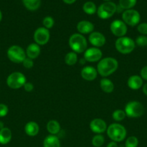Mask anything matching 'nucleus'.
<instances>
[{
	"instance_id": "f704fd0d",
	"label": "nucleus",
	"mask_w": 147,
	"mask_h": 147,
	"mask_svg": "<svg viewBox=\"0 0 147 147\" xmlns=\"http://www.w3.org/2000/svg\"><path fill=\"white\" fill-rule=\"evenodd\" d=\"M9 112L8 106L4 103H0V118L4 117Z\"/></svg>"
},
{
	"instance_id": "c9c22d12",
	"label": "nucleus",
	"mask_w": 147,
	"mask_h": 147,
	"mask_svg": "<svg viewBox=\"0 0 147 147\" xmlns=\"http://www.w3.org/2000/svg\"><path fill=\"white\" fill-rule=\"evenodd\" d=\"M23 88H24V90L26 92H31L34 89V85L32 83H30V82H26L25 84L23 86Z\"/></svg>"
},
{
	"instance_id": "6ab92c4d",
	"label": "nucleus",
	"mask_w": 147,
	"mask_h": 147,
	"mask_svg": "<svg viewBox=\"0 0 147 147\" xmlns=\"http://www.w3.org/2000/svg\"><path fill=\"white\" fill-rule=\"evenodd\" d=\"M40 127L39 125L35 121H29L24 126V132L29 136H35L38 134Z\"/></svg>"
},
{
	"instance_id": "e433bc0d",
	"label": "nucleus",
	"mask_w": 147,
	"mask_h": 147,
	"mask_svg": "<svg viewBox=\"0 0 147 147\" xmlns=\"http://www.w3.org/2000/svg\"><path fill=\"white\" fill-rule=\"evenodd\" d=\"M140 74H141L140 76H141L143 80H147V65L142 67L141 72H140Z\"/></svg>"
},
{
	"instance_id": "a878e982",
	"label": "nucleus",
	"mask_w": 147,
	"mask_h": 147,
	"mask_svg": "<svg viewBox=\"0 0 147 147\" xmlns=\"http://www.w3.org/2000/svg\"><path fill=\"white\" fill-rule=\"evenodd\" d=\"M65 63H66V65L69 66L74 65L78 61V56L77 54L74 52H69L65 56Z\"/></svg>"
},
{
	"instance_id": "aec40b11",
	"label": "nucleus",
	"mask_w": 147,
	"mask_h": 147,
	"mask_svg": "<svg viewBox=\"0 0 147 147\" xmlns=\"http://www.w3.org/2000/svg\"><path fill=\"white\" fill-rule=\"evenodd\" d=\"M43 147H61V142L56 135H48L43 140Z\"/></svg>"
},
{
	"instance_id": "2eb2a0df",
	"label": "nucleus",
	"mask_w": 147,
	"mask_h": 147,
	"mask_svg": "<svg viewBox=\"0 0 147 147\" xmlns=\"http://www.w3.org/2000/svg\"><path fill=\"white\" fill-rule=\"evenodd\" d=\"M97 70L92 66H85L81 70V76L86 81H93L97 77Z\"/></svg>"
},
{
	"instance_id": "412c9836",
	"label": "nucleus",
	"mask_w": 147,
	"mask_h": 147,
	"mask_svg": "<svg viewBox=\"0 0 147 147\" xmlns=\"http://www.w3.org/2000/svg\"><path fill=\"white\" fill-rule=\"evenodd\" d=\"M12 131L9 128L4 127L0 130V144L6 145L12 140Z\"/></svg>"
},
{
	"instance_id": "1a4fd4ad",
	"label": "nucleus",
	"mask_w": 147,
	"mask_h": 147,
	"mask_svg": "<svg viewBox=\"0 0 147 147\" xmlns=\"http://www.w3.org/2000/svg\"><path fill=\"white\" fill-rule=\"evenodd\" d=\"M122 20L126 25L135 27L139 24L141 15L137 10L131 9L125 10L122 13Z\"/></svg>"
},
{
	"instance_id": "58836bf2",
	"label": "nucleus",
	"mask_w": 147,
	"mask_h": 147,
	"mask_svg": "<svg viewBox=\"0 0 147 147\" xmlns=\"http://www.w3.org/2000/svg\"><path fill=\"white\" fill-rule=\"evenodd\" d=\"M76 0H63V2L66 4H72L76 1Z\"/></svg>"
},
{
	"instance_id": "a19ab883",
	"label": "nucleus",
	"mask_w": 147,
	"mask_h": 147,
	"mask_svg": "<svg viewBox=\"0 0 147 147\" xmlns=\"http://www.w3.org/2000/svg\"><path fill=\"white\" fill-rule=\"evenodd\" d=\"M3 128H4V123H3L2 121H0V130H1V129H2Z\"/></svg>"
},
{
	"instance_id": "bb28decb",
	"label": "nucleus",
	"mask_w": 147,
	"mask_h": 147,
	"mask_svg": "<svg viewBox=\"0 0 147 147\" xmlns=\"http://www.w3.org/2000/svg\"><path fill=\"white\" fill-rule=\"evenodd\" d=\"M137 0H119V5L125 10L131 9L135 7Z\"/></svg>"
},
{
	"instance_id": "5701e85b",
	"label": "nucleus",
	"mask_w": 147,
	"mask_h": 147,
	"mask_svg": "<svg viewBox=\"0 0 147 147\" xmlns=\"http://www.w3.org/2000/svg\"><path fill=\"white\" fill-rule=\"evenodd\" d=\"M46 128H47V131H48V133L51 135L58 134L61 131L60 123L56 120L49 121L48 122Z\"/></svg>"
},
{
	"instance_id": "4c0bfd02",
	"label": "nucleus",
	"mask_w": 147,
	"mask_h": 147,
	"mask_svg": "<svg viewBox=\"0 0 147 147\" xmlns=\"http://www.w3.org/2000/svg\"><path fill=\"white\" fill-rule=\"evenodd\" d=\"M107 147H118V145L117 144V142L112 141V142H110L107 145Z\"/></svg>"
},
{
	"instance_id": "6e6552de",
	"label": "nucleus",
	"mask_w": 147,
	"mask_h": 147,
	"mask_svg": "<svg viewBox=\"0 0 147 147\" xmlns=\"http://www.w3.org/2000/svg\"><path fill=\"white\" fill-rule=\"evenodd\" d=\"M26 77L20 72H13L7 78V84L12 89H19L23 87L25 83Z\"/></svg>"
},
{
	"instance_id": "f03ea898",
	"label": "nucleus",
	"mask_w": 147,
	"mask_h": 147,
	"mask_svg": "<svg viewBox=\"0 0 147 147\" xmlns=\"http://www.w3.org/2000/svg\"><path fill=\"white\" fill-rule=\"evenodd\" d=\"M106 131L108 137L117 143L125 140L127 135L126 129L122 125L118 123H111L108 127Z\"/></svg>"
},
{
	"instance_id": "a211bd4d",
	"label": "nucleus",
	"mask_w": 147,
	"mask_h": 147,
	"mask_svg": "<svg viewBox=\"0 0 147 147\" xmlns=\"http://www.w3.org/2000/svg\"><path fill=\"white\" fill-rule=\"evenodd\" d=\"M143 79L140 76L133 75L129 77L128 79L127 84L128 86L132 90H138L143 86Z\"/></svg>"
},
{
	"instance_id": "39448f33",
	"label": "nucleus",
	"mask_w": 147,
	"mask_h": 147,
	"mask_svg": "<svg viewBox=\"0 0 147 147\" xmlns=\"http://www.w3.org/2000/svg\"><path fill=\"white\" fill-rule=\"evenodd\" d=\"M117 4L112 1H105L99 6L97 10V14L99 18L108 20L112 17L116 13Z\"/></svg>"
},
{
	"instance_id": "7c9ffc66",
	"label": "nucleus",
	"mask_w": 147,
	"mask_h": 147,
	"mask_svg": "<svg viewBox=\"0 0 147 147\" xmlns=\"http://www.w3.org/2000/svg\"><path fill=\"white\" fill-rule=\"evenodd\" d=\"M43 24L45 28L48 29V30H50L54 25V20H53V18L52 17L47 16V17L43 18Z\"/></svg>"
},
{
	"instance_id": "4be33fe9",
	"label": "nucleus",
	"mask_w": 147,
	"mask_h": 147,
	"mask_svg": "<svg viewBox=\"0 0 147 147\" xmlns=\"http://www.w3.org/2000/svg\"><path fill=\"white\" fill-rule=\"evenodd\" d=\"M99 86L102 91L106 93H111L115 88L114 83L110 79L106 78H104L100 80Z\"/></svg>"
},
{
	"instance_id": "72a5a7b5",
	"label": "nucleus",
	"mask_w": 147,
	"mask_h": 147,
	"mask_svg": "<svg viewBox=\"0 0 147 147\" xmlns=\"http://www.w3.org/2000/svg\"><path fill=\"white\" fill-rule=\"evenodd\" d=\"M23 66L25 67L26 69H31L32 67L34 66V63H33V60L29 58V57H26L25 59L23 60L22 63Z\"/></svg>"
},
{
	"instance_id": "ddd939ff",
	"label": "nucleus",
	"mask_w": 147,
	"mask_h": 147,
	"mask_svg": "<svg viewBox=\"0 0 147 147\" xmlns=\"http://www.w3.org/2000/svg\"><path fill=\"white\" fill-rule=\"evenodd\" d=\"M89 42L93 47L99 48L105 45L106 38L105 35L99 32H92L89 35Z\"/></svg>"
},
{
	"instance_id": "cd10ccee",
	"label": "nucleus",
	"mask_w": 147,
	"mask_h": 147,
	"mask_svg": "<svg viewBox=\"0 0 147 147\" xmlns=\"http://www.w3.org/2000/svg\"><path fill=\"white\" fill-rule=\"evenodd\" d=\"M125 116H126V114H125V111L120 110V109L115 110L112 114V119L117 122H120L123 121L124 119H125Z\"/></svg>"
},
{
	"instance_id": "4468645a",
	"label": "nucleus",
	"mask_w": 147,
	"mask_h": 147,
	"mask_svg": "<svg viewBox=\"0 0 147 147\" xmlns=\"http://www.w3.org/2000/svg\"><path fill=\"white\" fill-rule=\"evenodd\" d=\"M89 128L96 134H102L104 132L106 131L108 129L107 123L103 119H95L89 123Z\"/></svg>"
},
{
	"instance_id": "0eeeda50",
	"label": "nucleus",
	"mask_w": 147,
	"mask_h": 147,
	"mask_svg": "<svg viewBox=\"0 0 147 147\" xmlns=\"http://www.w3.org/2000/svg\"><path fill=\"white\" fill-rule=\"evenodd\" d=\"M7 55L10 61L17 64L22 63L23 60L27 57L24 49L19 45H12L9 47Z\"/></svg>"
},
{
	"instance_id": "ea45409f",
	"label": "nucleus",
	"mask_w": 147,
	"mask_h": 147,
	"mask_svg": "<svg viewBox=\"0 0 147 147\" xmlns=\"http://www.w3.org/2000/svg\"><path fill=\"white\" fill-rule=\"evenodd\" d=\"M143 93L147 96V83H146L145 85L143 86Z\"/></svg>"
},
{
	"instance_id": "423d86ee",
	"label": "nucleus",
	"mask_w": 147,
	"mask_h": 147,
	"mask_svg": "<svg viewBox=\"0 0 147 147\" xmlns=\"http://www.w3.org/2000/svg\"><path fill=\"white\" fill-rule=\"evenodd\" d=\"M125 114L129 118L141 117L144 113V107L141 103L137 100L130 101L125 106Z\"/></svg>"
},
{
	"instance_id": "f8f14e48",
	"label": "nucleus",
	"mask_w": 147,
	"mask_h": 147,
	"mask_svg": "<svg viewBox=\"0 0 147 147\" xmlns=\"http://www.w3.org/2000/svg\"><path fill=\"white\" fill-rule=\"evenodd\" d=\"M102 53L101 50L97 47H92L88 48L84 53V59L86 61L90 63H95L98 62L102 59Z\"/></svg>"
},
{
	"instance_id": "37998d69",
	"label": "nucleus",
	"mask_w": 147,
	"mask_h": 147,
	"mask_svg": "<svg viewBox=\"0 0 147 147\" xmlns=\"http://www.w3.org/2000/svg\"><path fill=\"white\" fill-rule=\"evenodd\" d=\"M105 1H111V0H104Z\"/></svg>"
},
{
	"instance_id": "dca6fc26",
	"label": "nucleus",
	"mask_w": 147,
	"mask_h": 147,
	"mask_svg": "<svg viewBox=\"0 0 147 147\" xmlns=\"http://www.w3.org/2000/svg\"><path fill=\"white\" fill-rule=\"evenodd\" d=\"M95 26L91 22L87 20H82L79 22L76 25V30L79 34H90L94 31Z\"/></svg>"
},
{
	"instance_id": "79ce46f5",
	"label": "nucleus",
	"mask_w": 147,
	"mask_h": 147,
	"mask_svg": "<svg viewBox=\"0 0 147 147\" xmlns=\"http://www.w3.org/2000/svg\"><path fill=\"white\" fill-rule=\"evenodd\" d=\"M2 20V13H1V11L0 10V22Z\"/></svg>"
},
{
	"instance_id": "f257e3e1",
	"label": "nucleus",
	"mask_w": 147,
	"mask_h": 147,
	"mask_svg": "<svg viewBox=\"0 0 147 147\" xmlns=\"http://www.w3.org/2000/svg\"><path fill=\"white\" fill-rule=\"evenodd\" d=\"M118 67V62L115 58L111 57L102 58L98 63L97 70L102 77L106 78L115 73Z\"/></svg>"
},
{
	"instance_id": "9d476101",
	"label": "nucleus",
	"mask_w": 147,
	"mask_h": 147,
	"mask_svg": "<svg viewBox=\"0 0 147 147\" xmlns=\"http://www.w3.org/2000/svg\"><path fill=\"white\" fill-rule=\"evenodd\" d=\"M50 34L49 30L45 28L44 27H38L36 29L33 34V38L36 44L38 45H45L50 40Z\"/></svg>"
},
{
	"instance_id": "7ed1b4c3",
	"label": "nucleus",
	"mask_w": 147,
	"mask_h": 147,
	"mask_svg": "<svg viewBox=\"0 0 147 147\" xmlns=\"http://www.w3.org/2000/svg\"><path fill=\"white\" fill-rule=\"evenodd\" d=\"M69 45L72 51L77 53H84L87 49V41L84 36L79 33H74L69 37Z\"/></svg>"
},
{
	"instance_id": "9b49d317",
	"label": "nucleus",
	"mask_w": 147,
	"mask_h": 147,
	"mask_svg": "<svg viewBox=\"0 0 147 147\" xmlns=\"http://www.w3.org/2000/svg\"><path fill=\"white\" fill-rule=\"evenodd\" d=\"M110 28L112 34L118 37H124L128 32V27L125 23L122 20H115L112 21L110 26Z\"/></svg>"
},
{
	"instance_id": "473e14b6",
	"label": "nucleus",
	"mask_w": 147,
	"mask_h": 147,
	"mask_svg": "<svg viewBox=\"0 0 147 147\" xmlns=\"http://www.w3.org/2000/svg\"><path fill=\"white\" fill-rule=\"evenodd\" d=\"M137 30L141 35H147V22L140 23L137 26Z\"/></svg>"
},
{
	"instance_id": "c756f323",
	"label": "nucleus",
	"mask_w": 147,
	"mask_h": 147,
	"mask_svg": "<svg viewBox=\"0 0 147 147\" xmlns=\"http://www.w3.org/2000/svg\"><path fill=\"white\" fill-rule=\"evenodd\" d=\"M138 146V138L134 136H129L125 142V147H137Z\"/></svg>"
},
{
	"instance_id": "f3484780",
	"label": "nucleus",
	"mask_w": 147,
	"mask_h": 147,
	"mask_svg": "<svg viewBox=\"0 0 147 147\" xmlns=\"http://www.w3.org/2000/svg\"><path fill=\"white\" fill-rule=\"evenodd\" d=\"M26 56L32 60H35L39 57L40 54V47L37 44L31 43L27 46L25 50Z\"/></svg>"
},
{
	"instance_id": "20e7f679",
	"label": "nucleus",
	"mask_w": 147,
	"mask_h": 147,
	"mask_svg": "<svg viewBox=\"0 0 147 147\" xmlns=\"http://www.w3.org/2000/svg\"><path fill=\"white\" fill-rule=\"evenodd\" d=\"M115 45L118 52L121 54L127 55L133 51L135 47V43L132 38L124 36L117 39Z\"/></svg>"
},
{
	"instance_id": "393cba45",
	"label": "nucleus",
	"mask_w": 147,
	"mask_h": 147,
	"mask_svg": "<svg viewBox=\"0 0 147 147\" xmlns=\"http://www.w3.org/2000/svg\"><path fill=\"white\" fill-rule=\"evenodd\" d=\"M82 9H83L84 12L86 14H89V15H92L97 12V8L96 4L93 1H88L83 4Z\"/></svg>"
},
{
	"instance_id": "2f4dec72",
	"label": "nucleus",
	"mask_w": 147,
	"mask_h": 147,
	"mask_svg": "<svg viewBox=\"0 0 147 147\" xmlns=\"http://www.w3.org/2000/svg\"><path fill=\"white\" fill-rule=\"evenodd\" d=\"M135 43L138 47H144L147 46V36L140 35L136 37L135 40Z\"/></svg>"
},
{
	"instance_id": "c85d7f7f",
	"label": "nucleus",
	"mask_w": 147,
	"mask_h": 147,
	"mask_svg": "<svg viewBox=\"0 0 147 147\" xmlns=\"http://www.w3.org/2000/svg\"><path fill=\"white\" fill-rule=\"evenodd\" d=\"M105 143V137L102 134H96L92 139V144L95 147H101Z\"/></svg>"
},
{
	"instance_id": "b1692460",
	"label": "nucleus",
	"mask_w": 147,
	"mask_h": 147,
	"mask_svg": "<svg viewBox=\"0 0 147 147\" xmlns=\"http://www.w3.org/2000/svg\"><path fill=\"white\" fill-rule=\"evenodd\" d=\"M23 5L30 11H36L41 4V0H22Z\"/></svg>"
}]
</instances>
